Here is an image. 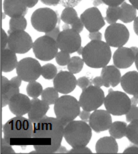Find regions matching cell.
Instances as JSON below:
<instances>
[{
	"label": "cell",
	"instance_id": "cell-1",
	"mask_svg": "<svg viewBox=\"0 0 138 154\" xmlns=\"http://www.w3.org/2000/svg\"><path fill=\"white\" fill-rule=\"evenodd\" d=\"M63 123L57 117L44 116L39 121L34 122V130L32 138L35 139H47L50 141V145L46 150L45 154L56 153L61 146V142L64 138Z\"/></svg>",
	"mask_w": 138,
	"mask_h": 154
},
{
	"label": "cell",
	"instance_id": "cell-2",
	"mask_svg": "<svg viewBox=\"0 0 138 154\" xmlns=\"http://www.w3.org/2000/svg\"><path fill=\"white\" fill-rule=\"evenodd\" d=\"M81 56L88 67L102 69L111 60V47L102 40H91L83 47Z\"/></svg>",
	"mask_w": 138,
	"mask_h": 154
},
{
	"label": "cell",
	"instance_id": "cell-3",
	"mask_svg": "<svg viewBox=\"0 0 138 154\" xmlns=\"http://www.w3.org/2000/svg\"><path fill=\"white\" fill-rule=\"evenodd\" d=\"M91 137V126L83 120H73L64 127V139L71 147L87 146Z\"/></svg>",
	"mask_w": 138,
	"mask_h": 154
},
{
	"label": "cell",
	"instance_id": "cell-4",
	"mask_svg": "<svg viewBox=\"0 0 138 154\" xmlns=\"http://www.w3.org/2000/svg\"><path fill=\"white\" fill-rule=\"evenodd\" d=\"M34 122L23 116H15L3 125V136L10 143L12 139L32 138Z\"/></svg>",
	"mask_w": 138,
	"mask_h": 154
},
{
	"label": "cell",
	"instance_id": "cell-5",
	"mask_svg": "<svg viewBox=\"0 0 138 154\" xmlns=\"http://www.w3.org/2000/svg\"><path fill=\"white\" fill-rule=\"evenodd\" d=\"M80 108L81 106L79 101L74 96L68 94L59 96L57 101L54 103L55 116L63 123L64 126L79 116L81 112Z\"/></svg>",
	"mask_w": 138,
	"mask_h": 154
},
{
	"label": "cell",
	"instance_id": "cell-6",
	"mask_svg": "<svg viewBox=\"0 0 138 154\" xmlns=\"http://www.w3.org/2000/svg\"><path fill=\"white\" fill-rule=\"evenodd\" d=\"M131 105V99L129 96H127V93L121 91L108 92L104 100V106L106 110L114 116L126 115Z\"/></svg>",
	"mask_w": 138,
	"mask_h": 154
},
{
	"label": "cell",
	"instance_id": "cell-7",
	"mask_svg": "<svg viewBox=\"0 0 138 154\" xmlns=\"http://www.w3.org/2000/svg\"><path fill=\"white\" fill-rule=\"evenodd\" d=\"M57 14L51 8H39L33 12L30 18L31 25L36 31L47 33L56 27Z\"/></svg>",
	"mask_w": 138,
	"mask_h": 154
},
{
	"label": "cell",
	"instance_id": "cell-8",
	"mask_svg": "<svg viewBox=\"0 0 138 154\" xmlns=\"http://www.w3.org/2000/svg\"><path fill=\"white\" fill-rule=\"evenodd\" d=\"M32 50L38 60L50 61L56 57L57 53L59 52V47L56 40L45 34L38 37L33 42Z\"/></svg>",
	"mask_w": 138,
	"mask_h": 154
},
{
	"label": "cell",
	"instance_id": "cell-9",
	"mask_svg": "<svg viewBox=\"0 0 138 154\" xmlns=\"http://www.w3.org/2000/svg\"><path fill=\"white\" fill-rule=\"evenodd\" d=\"M104 100H105L104 91L95 85H89L87 88L83 89L79 97V103H80L81 108L90 112L103 105Z\"/></svg>",
	"mask_w": 138,
	"mask_h": 154
},
{
	"label": "cell",
	"instance_id": "cell-10",
	"mask_svg": "<svg viewBox=\"0 0 138 154\" xmlns=\"http://www.w3.org/2000/svg\"><path fill=\"white\" fill-rule=\"evenodd\" d=\"M130 32L124 24L113 23L107 27L104 33L105 42L110 47H123L129 40Z\"/></svg>",
	"mask_w": 138,
	"mask_h": 154
},
{
	"label": "cell",
	"instance_id": "cell-11",
	"mask_svg": "<svg viewBox=\"0 0 138 154\" xmlns=\"http://www.w3.org/2000/svg\"><path fill=\"white\" fill-rule=\"evenodd\" d=\"M16 73L25 82L36 81L42 74V66L37 59L26 57L18 61Z\"/></svg>",
	"mask_w": 138,
	"mask_h": 154
},
{
	"label": "cell",
	"instance_id": "cell-12",
	"mask_svg": "<svg viewBox=\"0 0 138 154\" xmlns=\"http://www.w3.org/2000/svg\"><path fill=\"white\" fill-rule=\"evenodd\" d=\"M56 41L59 50L71 54L77 52L78 49L81 47L82 39L80 33L70 28L64 29L63 31H61Z\"/></svg>",
	"mask_w": 138,
	"mask_h": 154
},
{
	"label": "cell",
	"instance_id": "cell-13",
	"mask_svg": "<svg viewBox=\"0 0 138 154\" xmlns=\"http://www.w3.org/2000/svg\"><path fill=\"white\" fill-rule=\"evenodd\" d=\"M7 46L16 54H24L33 47V41L31 36L25 32V30H20L9 34Z\"/></svg>",
	"mask_w": 138,
	"mask_h": 154
},
{
	"label": "cell",
	"instance_id": "cell-14",
	"mask_svg": "<svg viewBox=\"0 0 138 154\" xmlns=\"http://www.w3.org/2000/svg\"><path fill=\"white\" fill-rule=\"evenodd\" d=\"M80 19L84 24V27L89 32L99 31L105 25V20L97 7H90L84 10L80 15Z\"/></svg>",
	"mask_w": 138,
	"mask_h": 154
},
{
	"label": "cell",
	"instance_id": "cell-15",
	"mask_svg": "<svg viewBox=\"0 0 138 154\" xmlns=\"http://www.w3.org/2000/svg\"><path fill=\"white\" fill-rule=\"evenodd\" d=\"M53 86L62 95L69 94L77 86V79L70 71H60L53 79Z\"/></svg>",
	"mask_w": 138,
	"mask_h": 154
},
{
	"label": "cell",
	"instance_id": "cell-16",
	"mask_svg": "<svg viewBox=\"0 0 138 154\" xmlns=\"http://www.w3.org/2000/svg\"><path fill=\"white\" fill-rule=\"evenodd\" d=\"M112 124L111 114L107 110H99L96 109L91 113L89 118V125L92 130L96 133L108 130Z\"/></svg>",
	"mask_w": 138,
	"mask_h": 154
},
{
	"label": "cell",
	"instance_id": "cell-17",
	"mask_svg": "<svg viewBox=\"0 0 138 154\" xmlns=\"http://www.w3.org/2000/svg\"><path fill=\"white\" fill-rule=\"evenodd\" d=\"M30 106H31V100L28 95L23 93L14 95L8 104L10 112L15 116H24L25 114H28Z\"/></svg>",
	"mask_w": 138,
	"mask_h": 154
},
{
	"label": "cell",
	"instance_id": "cell-18",
	"mask_svg": "<svg viewBox=\"0 0 138 154\" xmlns=\"http://www.w3.org/2000/svg\"><path fill=\"white\" fill-rule=\"evenodd\" d=\"M113 64L119 69H126L135 62V54L131 48L119 47L113 53Z\"/></svg>",
	"mask_w": 138,
	"mask_h": 154
},
{
	"label": "cell",
	"instance_id": "cell-19",
	"mask_svg": "<svg viewBox=\"0 0 138 154\" xmlns=\"http://www.w3.org/2000/svg\"><path fill=\"white\" fill-rule=\"evenodd\" d=\"M27 8L25 0H3V11L10 18L25 16Z\"/></svg>",
	"mask_w": 138,
	"mask_h": 154
},
{
	"label": "cell",
	"instance_id": "cell-20",
	"mask_svg": "<svg viewBox=\"0 0 138 154\" xmlns=\"http://www.w3.org/2000/svg\"><path fill=\"white\" fill-rule=\"evenodd\" d=\"M101 77L103 78L104 87H116L121 82L120 69L115 65H107L101 70Z\"/></svg>",
	"mask_w": 138,
	"mask_h": 154
},
{
	"label": "cell",
	"instance_id": "cell-21",
	"mask_svg": "<svg viewBox=\"0 0 138 154\" xmlns=\"http://www.w3.org/2000/svg\"><path fill=\"white\" fill-rule=\"evenodd\" d=\"M121 87L125 93L138 98V71H129L122 76Z\"/></svg>",
	"mask_w": 138,
	"mask_h": 154
},
{
	"label": "cell",
	"instance_id": "cell-22",
	"mask_svg": "<svg viewBox=\"0 0 138 154\" xmlns=\"http://www.w3.org/2000/svg\"><path fill=\"white\" fill-rule=\"evenodd\" d=\"M49 106L50 105L42 99L33 98L31 100V106H30L28 112V118L33 122L39 121L44 116H46V113L49 110Z\"/></svg>",
	"mask_w": 138,
	"mask_h": 154
},
{
	"label": "cell",
	"instance_id": "cell-23",
	"mask_svg": "<svg viewBox=\"0 0 138 154\" xmlns=\"http://www.w3.org/2000/svg\"><path fill=\"white\" fill-rule=\"evenodd\" d=\"M0 91H1V106L5 107L10 102L11 98L19 92V87L12 85L10 80L6 78L5 76H1V82H0Z\"/></svg>",
	"mask_w": 138,
	"mask_h": 154
},
{
	"label": "cell",
	"instance_id": "cell-24",
	"mask_svg": "<svg viewBox=\"0 0 138 154\" xmlns=\"http://www.w3.org/2000/svg\"><path fill=\"white\" fill-rule=\"evenodd\" d=\"M95 151L98 154H116L118 153V144L114 137H102L95 144Z\"/></svg>",
	"mask_w": 138,
	"mask_h": 154
},
{
	"label": "cell",
	"instance_id": "cell-25",
	"mask_svg": "<svg viewBox=\"0 0 138 154\" xmlns=\"http://www.w3.org/2000/svg\"><path fill=\"white\" fill-rule=\"evenodd\" d=\"M0 68L1 72H11L17 67L18 61L16 53L11 49L5 48L1 50V56H0Z\"/></svg>",
	"mask_w": 138,
	"mask_h": 154
},
{
	"label": "cell",
	"instance_id": "cell-26",
	"mask_svg": "<svg viewBox=\"0 0 138 154\" xmlns=\"http://www.w3.org/2000/svg\"><path fill=\"white\" fill-rule=\"evenodd\" d=\"M136 8L129 3L123 2L120 5V20L123 23H130L133 22L137 17L136 15Z\"/></svg>",
	"mask_w": 138,
	"mask_h": 154
},
{
	"label": "cell",
	"instance_id": "cell-27",
	"mask_svg": "<svg viewBox=\"0 0 138 154\" xmlns=\"http://www.w3.org/2000/svg\"><path fill=\"white\" fill-rule=\"evenodd\" d=\"M127 124L123 121H115L112 122L111 126L108 129L110 136L114 137L115 139H121L126 136Z\"/></svg>",
	"mask_w": 138,
	"mask_h": 154
},
{
	"label": "cell",
	"instance_id": "cell-28",
	"mask_svg": "<svg viewBox=\"0 0 138 154\" xmlns=\"http://www.w3.org/2000/svg\"><path fill=\"white\" fill-rule=\"evenodd\" d=\"M27 27V20L24 16L12 17L9 21V34L14 31L25 30Z\"/></svg>",
	"mask_w": 138,
	"mask_h": 154
},
{
	"label": "cell",
	"instance_id": "cell-29",
	"mask_svg": "<svg viewBox=\"0 0 138 154\" xmlns=\"http://www.w3.org/2000/svg\"><path fill=\"white\" fill-rule=\"evenodd\" d=\"M59 98V92L56 90L55 87H47L43 89V92L41 94V99L48 103L49 105L54 104Z\"/></svg>",
	"mask_w": 138,
	"mask_h": 154
},
{
	"label": "cell",
	"instance_id": "cell-30",
	"mask_svg": "<svg viewBox=\"0 0 138 154\" xmlns=\"http://www.w3.org/2000/svg\"><path fill=\"white\" fill-rule=\"evenodd\" d=\"M127 139L132 144L138 145V119L133 120L130 122L129 125H127L126 136Z\"/></svg>",
	"mask_w": 138,
	"mask_h": 154
},
{
	"label": "cell",
	"instance_id": "cell-31",
	"mask_svg": "<svg viewBox=\"0 0 138 154\" xmlns=\"http://www.w3.org/2000/svg\"><path fill=\"white\" fill-rule=\"evenodd\" d=\"M26 92L29 97L32 98H38L41 96L42 92H43V88L42 85L37 81H31L28 82V85L26 86Z\"/></svg>",
	"mask_w": 138,
	"mask_h": 154
},
{
	"label": "cell",
	"instance_id": "cell-32",
	"mask_svg": "<svg viewBox=\"0 0 138 154\" xmlns=\"http://www.w3.org/2000/svg\"><path fill=\"white\" fill-rule=\"evenodd\" d=\"M84 60L83 58H80L79 56H73L70 59V62L67 65V69L73 74H77L82 70L84 65Z\"/></svg>",
	"mask_w": 138,
	"mask_h": 154
},
{
	"label": "cell",
	"instance_id": "cell-33",
	"mask_svg": "<svg viewBox=\"0 0 138 154\" xmlns=\"http://www.w3.org/2000/svg\"><path fill=\"white\" fill-rule=\"evenodd\" d=\"M105 19L109 24L117 22V20L120 19V6H108Z\"/></svg>",
	"mask_w": 138,
	"mask_h": 154
},
{
	"label": "cell",
	"instance_id": "cell-34",
	"mask_svg": "<svg viewBox=\"0 0 138 154\" xmlns=\"http://www.w3.org/2000/svg\"><path fill=\"white\" fill-rule=\"evenodd\" d=\"M78 18V14L74 8L72 7H66L63 9L61 13V20L65 24H71Z\"/></svg>",
	"mask_w": 138,
	"mask_h": 154
},
{
	"label": "cell",
	"instance_id": "cell-35",
	"mask_svg": "<svg viewBox=\"0 0 138 154\" xmlns=\"http://www.w3.org/2000/svg\"><path fill=\"white\" fill-rule=\"evenodd\" d=\"M57 68L54 64H45V65L42 66V74L41 76L43 77L44 79L47 80H51L54 79L55 76L57 75Z\"/></svg>",
	"mask_w": 138,
	"mask_h": 154
},
{
	"label": "cell",
	"instance_id": "cell-36",
	"mask_svg": "<svg viewBox=\"0 0 138 154\" xmlns=\"http://www.w3.org/2000/svg\"><path fill=\"white\" fill-rule=\"evenodd\" d=\"M56 59V62L58 65L60 66H67L68 63L70 62V59H71V56H70V53H67V52L64 51H59L55 57Z\"/></svg>",
	"mask_w": 138,
	"mask_h": 154
},
{
	"label": "cell",
	"instance_id": "cell-37",
	"mask_svg": "<svg viewBox=\"0 0 138 154\" xmlns=\"http://www.w3.org/2000/svg\"><path fill=\"white\" fill-rule=\"evenodd\" d=\"M10 145L11 144L9 143L4 137H2L1 138V144H0V153H2V154H6V153L14 154L15 151Z\"/></svg>",
	"mask_w": 138,
	"mask_h": 154
},
{
	"label": "cell",
	"instance_id": "cell-38",
	"mask_svg": "<svg viewBox=\"0 0 138 154\" xmlns=\"http://www.w3.org/2000/svg\"><path fill=\"white\" fill-rule=\"evenodd\" d=\"M136 119H138V106L131 105L129 111L126 113V120L128 122H131Z\"/></svg>",
	"mask_w": 138,
	"mask_h": 154
},
{
	"label": "cell",
	"instance_id": "cell-39",
	"mask_svg": "<svg viewBox=\"0 0 138 154\" xmlns=\"http://www.w3.org/2000/svg\"><path fill=\"white\" fill-rule=\"evenodd\" d=\"M68 154H91V150L87 146H80V147H71Z\"/></svg>",
	"mask_w": 138,
	"mask_h": 154
},
{
	"label": "cell",
	"instance_id": "cell-40",
	"mask_svg": "<svg viewBox=\"0 0 138 154\" xmlns=\"http://www.w3.org/2000/svg\"><path fill=\"white\" fill-rule=\"evenodd\" d=\"M71 28L73 30H75V31L79 32V33L82 32V30H83V28H84V24H83V22H82V20L80 19V18L78 17L77 19L71 24Z\"/></svg>",
	"mask_w": 138,
	"mask_h": 154
},
{
	"label": "cell",
	"instance_id": "cell-41",
	"mask_svg": "<svg viewBox=\"0 0 138 154\" xmlns=\"http://www.w3.org/2000/svg\"><path fill=\"white\" fill-rule=\"evenodd\" d=\"M89 84H90V81H89V79H88V77H86V76H82L80 78L77 79V85L79 86V88L82 89V90L85 88H87L88 86H89Z\"/></svg>",
	"mask_w": 138,
	"mask_h": 154
},
{
	"label": "cell",
	"instance_id": "cell-42",
	"mask_svg": "<svg viewBox=\"0 0 138 154\" xmlns=\"http://www.w3.org/2000/svg\"><path fill=\"white\" fill-rule=\"evenodd\" d=\"M8 40H9V35L5 32L4 29H1V50L5 49L6 46L8 45Z\"/></svg>",
	"mask_w": 138,
	"mask_h": 154
},
{
	"label": "cell",
	"instance_id": "cell-43",
	"mask_svg": "<svg viewBox=\"0 0 138 154\" xmlns=\"http://www.w3.org/2000/svg\"><path fill=\"white\" fill-rule=\"evenodd\" d=\"M101 2L107 6H119L124 2V0H101Z\"/></svg>",
	"mask_w": 138,
	"mask_h": 154
},
{
	"label": "cell",
	"instance_id": "cell-44",
	"mask_svg": "<svg viewBox=\"0 0 138 154\" xmlns=\"http://www.w3.org/2000/svg\"><path fill=\"white\" fill-rule=\"evenodd\" d=\"M60 29L58 28V27H55V28L53 29V30H51L50 32H47L46 33V35H48V36H50L51 38H53V39H55V40H57V38H58V36H59V34H60Z\"/></svg>",
	"mask_w": 138,
	"mask_h": 154
},
{
	"label": "cell",
	"instance_id": "cell-45",
	"mask_svg": "<svg viewBox=\"0 0 138 154\" xmlns=\"http://www.w3.org/2000/svg\"><path fill=\"white\" fill-rule=\"evenodd\" d=\"M22 81H23V80L21 79L18 75L13 76L10 79V83H11V84L14 85V86H17V87H20V85H21V83H22Z\"/></svg>",
	"mask_w": 138,
	"mask_h": 154
},
{
	"label": "cell",
	"instance_id": "cell-46",
	"mask_svg": "<svg viewBox=\"0 0 138 154\" xmlns=\"http://www.w3.org/2000/svg\"><path fill=\"white\" fill-rule=\"evenodd\" d=\"M124 154H138V145L127 147L126 149H124Z\"/></svg>",
	"mask_w": 138,
	"mask_h": 154
},
{
	"label": "cell",
	"instance_id": "cell-47",
	"mask_svg": "<svg viewBox=\"0 0 138 154\" xmlns=\"http://www.w3.org/2000/svg\"><path fill=\"white\" fill-rule=\"evenodd\" d=\"M88 37H89L90 40H101L102 39V34L99 31H94V32H90Z\"/></svg>",
	"mask_w": 138,
	"mask_h": 154
},
{
	"label": "cell",
	"instance_id": "cell-48",
	"mask_svg": "<svg viewBox=\"0 0 138 154\" xmlns=\"http://www.w3.org/2000/svg\"><path fill=\"white\" fill-rule=\"evenodd\" d=\"M90 116H91L90 111H87V110H84V109L82 110V111L80 112V114H79L80 119L83 120V121H86V122H87V120H89Z\"/></svg>",
	"mask_w": 138,
	"mask_h": 154
},
{
	"label": "cell",
	"instance_id": "cell-49",
	"mask_svg": "<svg viewBox=\"0 0 138 154\" xmlns=\"http://www.w3.org/2000/svg\"><path fill=\"white\" fill-rule=\"evenodd\" d=\"M92 82H93V84L95 86H98V87H102V86H104V84H103V78L101 76L94 77L93 80H92Z\"/></svg>",
	"mask_w": 138,
	"mask_h": 154
},
{
	"label": "cell",
	"instance_id": "cell-50",
	"mask_svg": "<svg viewBox=\"0 0 138 154\" xmlns=\"http://www.w3.org/2000/svg\"><path fill=\"white\" fill-rule=\"evenodd\" d=\"M40 1L45 5L53 6V5H57L60 2V0H40Z\"/></svg>",
	"mask_w": 138,
	"mask_h": 154
},
{
	"label": "cell",
	"instance_id": "cell-51",
	"mask_svg": "<svg viewBox=\"0 0 138 154\" xmlns=\"http://www.w3.org/2000/svg\"><path fill=\"white\" fill-rule=\"evenodd\" d=\"M37 2H38V0H25V3L28 8L34 7V6L37 4Z\"/></svg>",
	"mask_w": 138,
	"mask_h": 154
},
{
	"label": "cell",
	"instance_id": "cell-52",
	"mask_svg": "<svg viewBox=\"0 0 138 154\" xmlns=\"http://www.w3.org/2000/svg\"><path fill=\"white\" fill-rule=\"evenodd\" d=\"M133 30L135 32V34L138 36V16L135 18V20L133 21Z\"/></svg>",
	"mask_w": 138,
	"mask_h": 154
},
{
	"label": "cell",
	"instance_id": "cell-53",
	"mask_svg": "<svg viewBox=\"0 0 138 154\" xmlns=\"http://www.w3.org/2000/svg\"><path fill=\"white\" fill-rule=\"evenodd\" d=\"M68 152V150H67L65 147H63V146H60L59 147V149L57 150V152L56 153H67Z\"/></svg>",
	"mask_w": 138,
	"mask_h": 154
},
{
	"label": "cell",
	"instance_id": "cell-54",
	"mask_svg": "<svg viewBox=\"0 0 138 154\" xmlns=\"http://www.w3.org/2000/svg\"><path fill=\"white\" fill-rule=\"evenodd\" d=\"M130 1V4L133 5L134 7L136 8V10L138 11V0H129Z\"/></svg>",
	"mask_w": 138,
	"mask_h": 154
},
{
	"label": "cell",
	"instance_id": "cell-55",
	"mask_svg": "<svg viewBox=\"0 0 138 154\" xmlns=\"http://www.w3.org/2000/svg\"><path fill=\"white\" fill-rule=\"evenodd\" d=\"M131 103H132V105H136V104H138V98L133 96V98L131 99Z\"/></svg>",
	"mask_w": 138,
	"mask_h": 154
},
{
	"label": "cell",
	"instance_id": "cell-56",
	"mask_svg": "<svg viewBox=\"0 0 138 154\" xmlns=\"http://www.w3.org/2000/svg\"><path fill=\"white\" fill-rule=\"evenodd\" d=\"M130 48H131V50L133 51V53L135 55L138 53V47H134V46H133V47H130Z\"/></svg>",
	"mask_w": 138,
	"mask_h": 154
},
{
	"label": "cell",
	"instance_id": "cell-57",
	"mask_svg": "<svg viewBox=\"0 0 138 154\" xmlns=\"http://www.w3.org/2000/svg\"><path fill=\"white\" fill-rule=\"evenodd\" d=\"M135 66H136V69L138 71V53L135 55Z\"/></svg>",
	"mask_w": 138,
	"mask_h": 154
},
{
	"label": "cell",
	"instance_id": "cell-58",
	"mask_svg": "<svg viewBox=\"0 0 138 154\" xmlns=\"http://www.w3.org/2000/svg\"><path fill=\"white\" fill-rule=\"evenodd\" d=\"M77 53L79 54V55H82V53H83V47H80L77 50Z\"/></svg>",
	"mask_w": 138,
	"mask_h": 154
}]
</instances>
